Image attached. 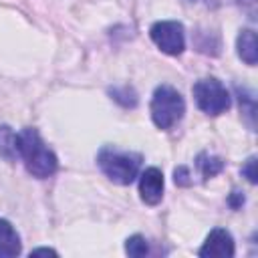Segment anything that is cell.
I'll return each mask as SVG.
<instances>
[{
	"instance_id": "obj_1",
	"label": "cell",
	"mask_w": 258,
	"mask_h": 258,
	"mask_svg": "<svg viewBox=\"0 0 258 258\" xmlns=\"http://www.w3.org/2000/svg\"><path fill=\"white\" fill-rule=\"evenodd\" d=\"M18 157H22L26 171L38 179H46L58 169L56 155L34 127H24L18 133Z\"/></svg>"
},
{
	"instance_id": "obj_2",
	"label": "cell",
	"mask_w": 258,
	"mask_h": 258,
	"mask_svg": "<svg viewBox=\"0 0 258 258\" xmlns=\"http://www.w3.org/2000/svg\"><path fill=\"white\" fill-rule=\"evenodd\" d=\"M97 165L113 183L129 185L139 173L141 155L131 151H121L113 145H105L97 153Z\"/></svg>"
},
{
	"instance_id": "obj_3",
	"label": "cell",
	"mask_w": 258,
	"mask_h": 258,
	"mask_svg": "<svg viewBox=\"0 0 258 258\" xmlns=\"http://www.w3.org/2000/svg\"><path fill=\"white\" fill-rule=\"evenodd\" d=\"M149 111H151V119H153L155 127L167 131L181 121V117L185 113V101H183L181 93L177 89H173L171 85H159L153 91Z\"/></svg>"
},
{
	"instance_id": "obj_4",
	"label": "cell",
	"mask_w": 258,
	"mask_h": 258,
	"mask_svg": "<svg viewBox=\"0 0 258 258\" xmlns=\"http://www.w3.org/2000/svg\"><path fill=\"white\" fill-rule=\"evenodd\" d=\"M191 93H194L196 105L206 115H220L230 109V93L216 77L200 79L191 87Z\"/></svg>"
},
{
	"instance_id": "obj_5",
	"label": "cell",
	"mask_w": 258,
	"mask_h": 258,
	"mask_svg": "<svg viewBox=\"0 0 258 258\" xmlns=\"http://www.w3.org/2000/svg\"><path fill=\"white\" fill-rule=\"evenodd\" d=\"M151 40L165 54L177 56L185 50V32L183 24L177 20H159L149 28Z\"/></svg>"
},
{
	"instance_id": "obj_6",
	"label": "cell",
	"mask_w": 258,
	"mask_h": 258,
	"mask_svg": "<svg viewBox=\"0 0 258 258\" xmlns=\"http://www.w3.org/2000/svg\"><path fill=\"white\" fill-rule=\"evenodd\" d=\"M234 240H232V234L224 228H214L204 246L198 250V254L202 258H232L234 256Z\"/></svg>"
},
{
	"instance_id": "obj_7",
	"label": "cell",
	"mask_w": 258,
	"mask_h": 258,
	"mask_svg": "<svg viewBox=\"0 0 258 258\" xmlns=\"http://www.w3.org/2000/svg\"><path fill=\"white\" fill-rule=\"evenodd\" d=\"M139 196L147 206H157L163 198V173L157 167H147L139 175Z\"/></svg>"
},
{
	"instance_id": "obj_8",
	"label": "cell",
	"mask_w": 258,
	"mask_h": 258,
	"mask_svg": "<svg viewBox=\"0 0 258 258\" xmlns=\"http://www.w3.org/2000/svg\"><path fill=\"white\" fill-rule=\"evenodd\" d=\"M22 250V242L18 232L8 220L0 218V258H12L18 256Z\"/></svg>"
},
{
	"instance_id": "obj_9",
	"label": "cell",
	"mask_w": 258,
	"mask_h": 258,
	"mask_svg": "<svg viewBox=\"0 0 258 258\" xmlns=\"http://www.w3.org/2000/svg\"><path fill=\"white\" fill-rule=\"evenodd\" d=\"M236 46H238V56H240L246 64L254 67V64H256V60H258V42H256V32H254L252 28H244V30H240L238 40H236Z\"/></svg>"
},
{
	"instance_id": "obj_10",
	"label": "cell",
	"mask_w": 258,
	"mask_h": 258,
	"mask_svg": "<svg viewBox=\"0 0 258 258\" xmlns=\"http://www.w3.org/2000/svg\"><path fill=\"white\" fill-rule=\"evenodd\" d=\"M234 91H236V97H238V105H240L242 117H244L246 125L250 127V131H254L256 129V99L246 87L236 85Z\"/></svg>"
},
{
	"instance_id": "obj_11",
	"label": "cell",
	"mask_w": 258,
	"mask_h": 258,
	"mask_svg": "<svg viewBox=\"0 0 258 258\" xmlns=\"http://www.w3.org/2000/svg\"><path fill=\"white\" fill-rule=\"evenodd\" d=\"M0 157L10 163L18 157V133L10 125H0Z\"/></svg>"
},
{
	"instance_id": "obj_12",
	"label": "cell",
	"mask_w": 258,
	"mask_h": 258,
	"mask_svg": "<svg viewBox=\"0 0 258 258\" xmlns=\"http://www.w3.org/2000/svg\"><path fill=\"white\" fill-rule=\"evenodd\" d=\"M224 165H226V161H224L222 157H218V155L200 153V155L196 157V167L200 169V173H202L204 179H210V177L218 175V173L224 169Z\"/></svg>"
},
{
	"instance_id": "obj_13",
	"label": "cell",
	"mask_w": 258,
	"mask_h": 258,
	"mask_svg": "<svg viewBox=\"0 0 258 258\" xmlns=\"http://www.w3.org/2000/svg\"><path fill=\"white\" fill-rule=\"evenodd\" d=\"M109 95H111V99H113L115 103H119L123 109H133V107H137V101H139L135 89L129 87V85L113 87V89H109Z\"/></svg>"
},
{
	"instance_id": "obj_14",
	"label": "cell",
	"mask_w": 258,
	"mask_h": 258,
	"mask_svg": "<svg viewBox=\"0 0 258 258\" xmlns=\"http://www.w3.org/2000/svg\"><path fill=\"white\" fill-rule=\"evenodd\" d=\"M196 48L204 54H220V38L214 34V32H198L196 34Z\"/></svg>"
},
{
	"instance_id": "obj_15",
	"label": "cell",
	"mask_w": 258,
	"mask_h": 258,
	"mask_svg": "<svg viewBox=\"0 0 258 258\" xmlns=\"http://www.w3.org/2000/svg\"><path fill=\"white\" fill-rule=\"evenodd\" d=\"M125 252L133 258H141V256H147L149 254V244L143 236L139 234H133L125 240Z\"/></svg>"
},
{
	"instance_id": "obj_16",
	"label": "cell",
	"mask_w": 258,
	"mask_h": 258,
	"mask_svg": "<svg viewBox=\"0 0 258 258\" xmlns=\"http://www.w3.org/2000/svg\"><path fill=\"white\" fill-rule=\"evenodd\" d=\"M242 175H244L250 183H256V181H258V175H256V157H254V155H250V157L244 161V165H242Z\"/></svg>"
},
{
	"instance_id": "obj_17",
	"label": "cell",
	"mask_w": 258,
	"mask_h": 258,
	"mask_svg": "<svg viewBox=\"0 0 258 258\" xmlns=\"http://www.w3.org/2000/svg\"><path fill=\"white\" fill-rule=\"evenodd\" d=\"M173 179H175V183L181 185V187L191 185V175H189V169H187L185 165H179V167L173 169Z\"/></svg>"
},
{
	"instance_id": "obj_18",
	"label": "cell",
	"mask_w": 258,
	"mask_h": 258,
	"mask_svg": "<svg viewBox=\"0 0 258 258\" xmlns=\"http://www.w3.org/2000/svg\"><path fill=\"white\" fill-rule=\"evenodd\" d=\"M246 198H244V191H238V189H232V194L228 196V206L232 210H240L244 206Z\"/></svg>"
},
{
	"instance_id": "obj_19",
	"label": "cell",
	"mask_w": 258,
	"mask_h": 258,
	"mask_svg": "<svg viewBox=\"0 0 258 258\" xmlns=\"http://www.w3.org/2000/svg\"><path fill=\"white\" fill-rule=\"evenodd\" d=\"M238 4L248 12L250 18H254V14H256V0H238Z\"/></svg>"
},
{
	"instance_id": "obj_20",
	"label": "cell",
	"mask_w": 258,
	"mask_h": 258,
	"mask_svg": "<svg viewBox=\"0 0 258 258\" xmlns=\"http://www.w3.org/2000/svg\"><path fill=\"white\" fill-rule=\"evenodd\" d=\"M56 256V252L52 250V248H36V250H32L30 252V256Z\"/></svg>"
},
{
	"instance_id": "obj_21",
	"label": "cell",
	"mask_w": 258,
	"mask_h": 258,
	"mask_svg": "<svg viewBox=\"0 0 258 258\" xmlns=\"http://www.w3.org/2000/svg\"><path fill=\"white\" fill-rule=\"evenodd\" d=\"M187 2H198V0H187Z\"/></svg>"
}]
</instances>
